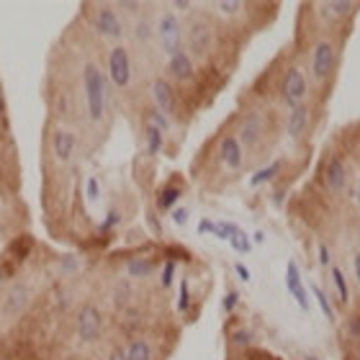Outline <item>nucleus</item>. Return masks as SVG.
Wrapping results in <instances>:
<instances>
[{"label": "nucleus", "mask_w": 360, "mask_h": 360, "mask_svg": "<svg viewBox=\"0 0 360 360\" xmlns=\"http://www.w3.org/2000/svg\"><path fill=\"white\" fill-rule=\"evenodd\" d=\"M83 93H85V108H88L90 124H101V121L105 119L108 98H105L103 72H101L98 65H93V62H85V68H83Z\"/></svg>", "instance_id": "nucleus-1"}, {"label": "nucleus", "mask_w": 360, "mask_h": 360, "mask_svg": "<svg viewBox=\"0 0 360 360\" xmlns=\"http://www.w3.org/2000/svg\"><path fill=\"white\" fill-rule=\"evenodd\" d=\"M158 39L160 46L167 57L183 49V29H180V18L175 11H162L158 18Z\"/></svg>", "instance_id": "nucleus-2"}, {"label": "nucleus", "mask_w": 360, "mask_h": 360, "mask_svg": "<svg viewBox=\"0 0 360 360\" xmlns=\"http://www.w3.org/2000/svg\"><path fill=\"white\" fill-rule=\"evenodd\" d=\"M338 68V49L330 39H319L311 49V75L316 80H327Z\"/></svg>", "instance_id": "nucleus-3"}, {"label": "nucleus", "mask_w": 360, "mask_h": 360, "mask_svg": "<svg viewBox=\"0 0 360 360\" xmlns=\"http://www.w3.org/2000/svg\"><path fill=\"white\" fill-rule=\"evenodd\" d=\"M307 77L301 72L299 68H288L285 70L283 80H281V98H283V103L288 108H296V105L304 103V98H307Z\"/></svg>", "instance_id": "nucleus-4"}, {"label": "nucleus", "mask_w": 360, "mask_h": 360, "mask_svg": "<svg viewBox=\"0 0 360 360\" xmlns=\"http://www.w3.org/2000/svg\"><path fill=\"white\" fill-rule=\"evenodd\" d=\"M101 332H103V314L98 311L96 304H85L77 314V338H80V342L90 345L101 338Z\"/></svg>", "instance_id": "nucleus-5"}, {"label": "nucleus", "mask_w": 360, "mask_h": 360, "mask_svg": "<svg viewBox=\"0 0 360 360\" xmlns=\"http://www.w3.org/2000/svg\"><path fill=\"white\" fill-rule=\"evenodd\" d=\"M108 77L116 88H129L131 85V57L127 46H113L108 54Z\"/></svg>", "instance_id": "nucleus-6"}, {"label": "nucleus", "mask_w": 360, "mask_h": 360, "mask_svg": "<svg viewBox=\"0 0 360 360\" xmlns=\"http://www.w3.org/2000/svg\"><path fill=\"white\" fill-rule=\"evenodd\" d=\"M186 44L191 49L193 57H206L211 52V46H214V31L206 21H193L188 26V34H186Z\"/></svg>", "instance_id": "nucleus-7"}, {"label": "nucleus", "mask_w": 360, "mask_h": 360, "mask_svg": "<svg viewBox=\"0 0 360 360\" xmlns=\"http://www.w3.org/2000/svg\"><path fill=\"white\" fill-rule=\"evenodd\" d=\"M93 23H96V31L103 39L119 41V39L124 37V23H121L119 11H116L113 6H101V8H98Z\"/></svg>", "instance_id": "nucleus-8"}, {"label": "nucleus", "mask_w": 360, "mask_h": 360, "mask_svg": "<svg viewBox=\"0 0 360 360\" xmlns=\"http://www.w3.org/2000/svg\"><path fill=\"white\" fill-rule=\"evenodd\" d=\"M31 304V288L26 283H13L3 296V304H0V311L6 316H21Z\"/></svg>", "instance_id": "nucleus-9"}, {"label": "nucleus", "mask_w": 360, "mask_h": 360, "mask_svg": "<svg viewBox=\"0 0 360 360\" xmlns=\"http://www.w3.org/2000/svg\"><path fill=\"white\" fill-rule=\"evenodd\" d=\"M152 101H155V108H158L160 113H165V116H173L175 108H178L175 90L165 77H158V80L152 83Z\"/></svg>", "instance_id": "nucleus-10"}, {"label": "nucleus", "mask_w": 360, "mask_h": 360, "mask_svg": "<svg viewBox=\"0 0 360 360\" xmlns=\"http://www.w3.org/2000/svg\"><path fill=\"white\" fill-rule=\"evenodd\" d=\"M167 75L173 77V80H178V83H188V80L195 75V65H193L191 52H186V49L175 52L173 57L167 60Z\"/></svg>", "instance_id": "nucleus-11"}, {"label": "nucleus", "mask_w": 360, "mask_h": 360, "mask_svg": "<svg viewBox=\"0 0 360 360\" xmlns=\"http://www.w3.org/2000/svg\"><path fill=\"white\" fill-rule=\"evenodd\" d=\"M219 158H221L226 170H240L245 165V150H242L240 139L237 136H224L219 142Z\"/></svg>", "instance_id": "nucleus-12"}, {"label": "nucleus", "mask_w": 360, "mask_h": 360, "mask_svg": "<svg viewBox=\"0 0 360 360\" xmlns=\"http://www.w3.org/2000/svg\"><path fill=\"white\" fill-rule=\"evenodd\" d=\"M324 186L330 188L332 193H342L347 188V167L340 158H332L322 170Z\"/></svg>", "instance_id": "nucleus-13"}, {"label": "nucleus", "mask_w": 360, "mask_h": 360, "mask_svg": "<svg viewBox=\"0 0 360 360\" xmlns=\"http://www.w3.org/2000/svg\"><path fill=\"white\" fill-rule=\"evenodd\" d=\"M285 288H288V293H291L293 299H296V304H299V307L304 309V311H309L307 288H304V283H301L299 265L293 263V260H288V265H285Z\"/></svg>", "instance_id": "nucleus-14"}, {"label": "nucleus", "mask_w": 360, "mask_h": 360, "mask_svg": "<svg viewBox=\"0 0 360 360\" xmlns=\"http://www.w3.org/2000/svg\"><path fill=\"white\" fill-rule=\"evenodd\" d=\"M309 105L301 103L296 105V108H291V113H288V121H285V134H288V139L291 142H296V139H301L304 136V131H307L309 127Z\"/></svg>", "instance_id": "nucleus-15"}, {"label": "nucleus", "mask_w": 360, "mask_h": 360, "mask_svg": "<svg viewBox=\"0 0 360 360\" xmlns=\"http://www.w3.org/2000/svg\"><path fill=\"white\" fill-rule=\"evenodd\" d=\"M75 147H77L75 134H70V131H65V129L54 131L52 152H54V158L60 160V162H70V160H72V155H75Z\"/></svg>", "instance_id": "nucleus-16"}, {"label": "nucleus", "mask_w": 360, "mask_h": 360, "mask_svg": "<svg viewBox=\"0 0 360 360\" xmlns=\"http://www.w3.org/2000/svg\"><path fill=\"white\" fill-rule=\"evenodd\" d=\"M240 144H248V147H255L260 139H263V119L257 113H250L248 119L242 121L240 127Z\"/></svg>", "instance_id": "nucleus-17"}, {"label": "nucleus", "mask_w": 360, "mask_h": 360, "mask_svg": "<svg viewBox=\"0 0 360 360\" xmlns=\"http://www.w3.org/2000/svg\"><path fill=\"white\" fill-rule=\"evenodd\" d=\"M144 142H147V155H160V150L165 147V131L147 124L144 127Z\"/></svg>", "instance_id": "nucleus-18"}, {"label": "nucleus", "mask_w": 360, "mask_h": 360, "mask_svg": "<svg viewBox=\"0 0 360 360\" xmlns=\"http://www.w3.org/2000/svg\"><path fill=\"white\" fill-rule=\"evenodd\" d=\"M324 13H332V18H350V15L358 11V3H350V0H340V3H322L319 6Z\"/></svg>", "instance_id": "nucleus-19"}, {"label": "nucleus", "mask_w": 360, "mask_h": 360, "mask_svg": "<svg viewBox=\"0 0 360 360\" xmlns=\"http://www.w3.org/2000/svg\"><path fill=\"white\" fill-rule=\"evenodd\" d=\"M155 260H150V257H134V260H129V265H127V273L131 278H147V276H152L155 273Z\"/></svg>", "instance_id": "nucleus-20"}, {"label": "nucleus", "mask_w": 360, "mask_h": 360, "mask_svg": "<svg viewBox=\"0 0 360 360\" xmlns=\"http://www.w3.org/2000/svg\"><path fill=\"white\" fill-rule=\"evenodd\" d=\"M180 195H183V191H180L178 186H165L158 195V209L160 211H173L175 203L180 201Z\"/></svg>", "instance_id": "nucleus-21"}, {"label": "nucleus", "mask_w": 360, "mask_h": 360, "mask_svg": "<svg viewBox=\"0 0 360 360\" xmlns=\"http://www.w3.org/2000/svg\"><path fill=\"white\" fill-rule=\"evenodd\" d=\"M127 360H152V345L147 340H131L127 347Z\"/></svg>", "instance_id": "nucleus-22"}, {"label": "nucleus", "mask_w": 360, "mask_h": 360, "mask_svg": "<svg viewBox=\"0 0 360 360\" xmlns=\"http://www.w3.org/2000/svg\"><path fill=\"white\" fill-rule=\"evenodd\" d=\"M278 173H281V162H273V165L263 167V170H257L252 178H250V186L257 188V186H263V183H270V180H276Z\"/></svg>", "instance_id": "nucleus-23"}, {"label": "nucleus", "mask_w": 360, "mask_h": 360, "mask_svg": "<svg viewBox=\"0 0 360 360\" xmlns=\"http://www.w3.org/2000/svg\"><path fill=\"white\" fill-rule=\"evenodd\" d=\"M229 245H232L234 252H240V255H248L250 250H252V242H250V237L245 232H242L240 226L234 229V234L229 237Z\"/></svg>", "instance_id": "nucleus-24"}, {"label": "nucleus", "mask_w": 360, "mask_h": 360, "mask_svg": "<svg viewBox=\"0 0 360 360\" xmlns=\"http://www.w3.org/2000/svg\"><path fill=\"white\" fill-rule=\"evenodd\" d=\"M332 283H335V288H338L340 293V301L342 304H347L350 301V291H347V283H345V273H342V268H332Z\"/></svg>", "instance_id": "nucleus-25"}, {"label": "nucleus", "mask_w": 360, "mask_h": 360, "mask_svg": "<svg viewBox=\"0 0 360 360\" xmlns=\"http://www.w3.org/2000/svg\"><path fill=\"white\" fill-rule=\"evenodd\" d=\"M311 293L316 296V304H319V309H322V314L327 316V322H335V309H332L327 293H324L319 285H311Z\"/></svg>", "instance_id": "nucleus-26"}, {"label": "nucleus", "mask_w": 360, "mask_h": 360, "mask_svg": "<svg viewBox=\"0 0 360 360\" xmlns=\"http://www.w3.org/2000/svg\"><path fill=\"white\" fill-rule=\"evenodd\" d=\"M147 124H152V127H158L160 131H167V129H170V116H165V113H160L158 108H152V111L147 113Z\"/></svg>", "instance_id": "nucleus-27"}, {"label": "nucleus", "mask_w": 360, "mask_h": 360, "mask_svg": "<svg viewBox=\"0 0 360 360\" xmlns=\"http://www.w3.org/2000/svg\"><path fill=\"white\" fill-rule=\"evenodd\" d=\"M134 34H136V41H150L155 29H152V23L147 21V18H139L134 26Z\"/></svg>", "instance_id": "nucleus-28"}, {"label": "nucleus", "mask_w": 360, "mask_h": 360, "mask_svg": "<svg viewBox=\"0 0 360 360\" xmlns=\"http://www.w3.org/2000/svg\"><path fill=\"white\" fill-rule=\"evenodd\" d=\"M214 8H217V11H221L224 15H234V13H240L242 8H245V3H240V0H221V3H214Z\"/></svg>", "instance_id": "nucleus-29"}, {"label": "nucleus", "mask_w": 360, "mask_h": 360, "mask_svg": "<svg viewBox=\"0 0 360 360\" xmlns=\"http://www.w3.org/2000/svg\"><path fill=\"white\" fill-rule=\"evenodd\" d=\"M85 193H88L90 203L101 201V186H98V178H88V183H85Z\"/></svg>", "instance_id": "nucleus-30"}, {"label": "nucleus", "mask_w": 360, "mask_h": 360, "mask_svg": "<svg viewBox=\"0 0 360 360\" xmlns=\"http://www.w3.org/2000/svg\"><path fill=\"white\" fill-rule=\"evenodd\" d=\"M232 342L237 347H248V345H252V332H248V330H237V332H232Z\"/></svg>", "instance_id": "nucleus-31"}, {"label": "nucleus", "mask_w": 360, "mask_h": 360, "mask_svg": "<svg viewBox=\"0 0 360 360\" xmlns=\"http://www.w3.org/2000/svg\"><path fill=\"white\" fill-rule=\"evenodd\" d=\"M121 221V214L116 209H111L108 214H105V219H103V224H101V232H111L113 226L119 224Z\"/></svg>", "instance_id": "nucleus-32"}, {"label": "nucleus", "mask_w": 360, "mask_h": 360, "mask_svg": "<svg viewBox=\"0 0 360 360\" xmlns=\"http://www.w3.org/2000/svg\"><path fill=\"white\" fill-rule=\"evenodd\" d=\"M173 276H175V260H167L165 270H162V288H170V285H173Z\"/></svg>", "instance_id": "nucleus-33"}, {"label": "nucleus", "mask_w": 360, "mask_h": 360, "mask_svg": "<svg viewBox=\"0 0 360 360\" xmlns=\"http://www.w3.org/2000/svg\"><path fill=\"white\" fill-rule=\"evenodd\" d=\"M116 11H127V13H139L142 11V3H131V0H124V3H116Z\"/></svg>", "instance_id": "nucleus-34"}, {"label": "nucleus", "mask_w": 360, "mask_h": 360, "mask_svg": "<svg viewBox=\"0 0 360 360\" xmlns=\"http://www.w3.org/2000/svg\"><path fill=\"white\" fill-rule=\"evenodd\" d=\"M237 301H240V293L237 291H229L224 296V311L229 314V311H234V307H237Z\"/></svg>", "instance_id": "nucleus-35"}, {"label": "nucleus", "mask_w": 360, "mask_h": 360, "mask_svg": "<svg viewBox=\"0 0 360 360\" xmlns=\"http://www.w3.org/2000/svg\"><path fill=\"white\" fill-rule=\"evenodd\" d=\"M180 311H186L188 309V281H183L180 283V304H178Z\"/></svg>", "instance_id": "nucleus-36"}, {"label": "nucleus", "mask_w": 360, "mask_h": 360, "mask_svg": "<svg viewBox=\"0 0 360 360\" xmlns=\"http://www.w3.org/2000/svg\"><path fill=\"white\" fill-rule=\"evenodd\" d=\"M319 265L330 268V250H327V245H319Z\"/></svg>", "instance_id": "nucleus-37"}, {"label": "nucleus", "mask_w": 360, "mask_h": 360, "mask_svg": "<svg viewBox=\"0 0 360 360\" xmlns=\"http://www.w3.org/2000/svg\"><path fill=\"white\" fill-rule=\"evenodd\" d=\"M173 221H175V224H186V221H188V209H173Z\"/></svg>", "instance_id": "nucleus-38"}, {"label": "nucleus", "mask_w": 360, "mask_h": 360, "mask_svg": "<svg viewBox=\"0 0 360 360\" xmlns=\"http://www.w3.org/2000/svg\"><path fill=\"white\" fill-rule=\"evenodd\" d=\"M105 360H127V350H124V347H113Z\"/></svg>", "instance_id": "nucleus-39"}, {"label": "nucleus", "mask_w": 360, "mask_h": 360, "mask_svg": "<svg viewBox=\"0 0 360 360\" xmlns=\"http://www.w3.org/2000/svg\"><path fill=\"white\" fill-rule=\"evenodd\" d=\"M198 232H201V234H211V232H214V221H211V219H203L201 224H198Z\"/></svg>", "instance_id": "nucleus-40"}, {"label": "nucleus", "mask_w": 360, "mask_h": 360, "mask_svg": "<svg viewBox=\"0 0 360 360\" xmlns=\"http://www.w3.org/2000/svg\"><path fill=\"white\" fill-rule=\"evenodd\" d=\"M170 8H173V11H191V8H193V3H188V0H175Z\"/></svg>", "instance_id": "nucleus-41"}, {"label": "nucleus", "mask_w": 360, "mask_h": 360, "mask_svg": "<svg viewBox=\"0 0 360 360\" xmlns=\"http://www.w3.org/2000/svg\"><path fill=\"white\" fill-rule=\"evenodd\" d=\"M350 335H353V338H360V316H355L353 322H350Z\"/></svg>", "instance_id": "nucleus-42"}, {"label": "nucleus", "mask_w": 360, "mask_h": 360, "mask_svg": "<svg viewBox=\"0 0 360 360\" xmlns=\"http://www.w3.org/2000/svg\"><path fill=\"white\" fill-rule=\"evenodd\" d=\"M234 270H237V276H240L242 281H250V270L245 268V265H240V263H237V265H234Z\"/></svg>", "instance_id": "nucleus-43"}, {"label": "nucleus", "mask_w": 360, "mask_h": 360, "mask_svg": "<svg viewBox=\"0 0 360 360\" xmlns=\"http://www.w3.org/2000/svg\"><path fill=\"white\" fill-rule=\"evenodd\" d=\"M353 273H355V281L360 283V252L353 257Z\"/></svg>", "instance_id": "nucleus-44"}, {"label": "nucleus", "mask_w": 360, "mask_h": 360, "mask_svg": "<svg viewBox=\"0 0 360 360\" xmlns=\"http://www.w3.org/2000/svg\"><path fill=\"white\" fill-rule=\"evenodd\" d=\"M358 206H360V183H358Z\"/></svg>", "instance_id": "nucleus-45"}, {"label": "nucleus", "mask_w": 360, "mask_h": 360, "mask_svg": "<svg viewBox=\"0 0 360 360\" xmlns=\"http://www.w3.org/2000/svg\"><path fill=\"white\" fill-rule=\"evenodd\" d=\"M0 111H3V96H0Z\"/></svg>", "instance_id": "nucleus-46"}]
</instances>
